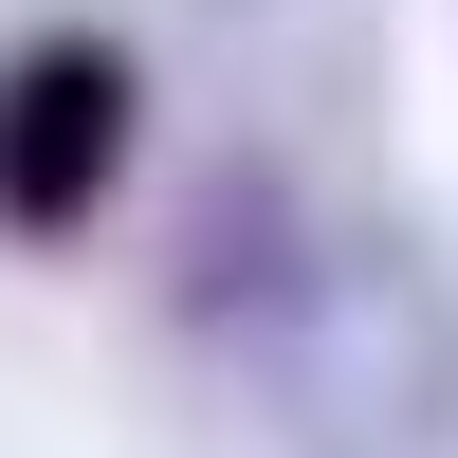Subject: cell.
<instances>
[{"label": "cell", "instance_id": "obj_1", "mask_svg": "<svg viewBox=\"0 0 458 458\" xmlns=\"http://www.w3.org/2000/svg\"><path fill=\"white\" fill-rule=\"evenodd\" d=\"M220 367L293 458H458V257L386 202H312L293 276L220 330Z\"/></svg>", "mask_w": 458, "mask_h": 458}, {"label": "cell", "instance_id": "obj_2", "mask_svg": "<svg viewBox=\"0 0 458 458\" xmlns=\"http://www.w3.org/2000/svg\"><path fill=\"white\" fill-rule=\"evenodd\" d=\"M129 147H147V55H129L110 19L0 37V239H19V257L92 239L110 183H129Z\"/></svg>", "mask_w": 458, "mask_h": 458}]
</instances>
